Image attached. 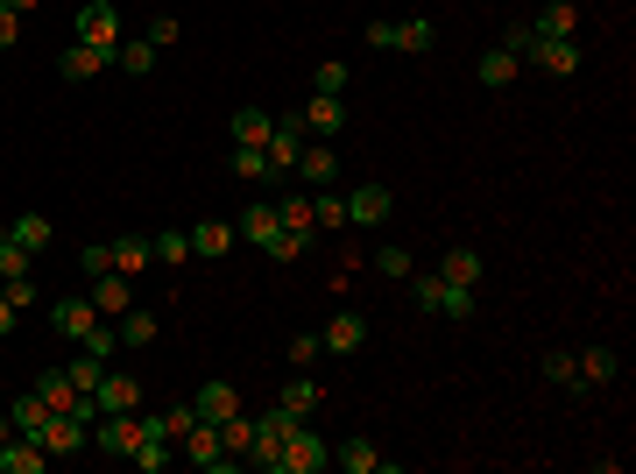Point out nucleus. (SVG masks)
Wrapping results in <instances>:
<instances>
[{"instance_id":"nucleus-1","label":"nucleus","mask_w":636,"mask_h":474,"mask_svg":"<svg viewBox=\"0 0 636 474\" xmlns=\"http://www.w3.org/2000/svg\"><path fill=\"white\" fill-rule=\"evenodd\" d=\"M326 467H332V447L311 432V418H305L291 439H283V461H276V474H326Z\"/></svg>"},{"instance_id":"nucleus-2","label":"nucleus","mask_w":636,"mask_h":474,"mask_svg":"<svg viewBox=\"0 0 636 474\" xmlns=\"http://www.w3.org/2000/svg\"><path fill=\"white\" fill-rule=\"evenodd\" d=\"M79 43H93V50H106V57L128 43V28H120V8H114V0H85V8H79Z\"/></svg>"},{"instance_id":"nucleus-3","label":"nucleus","mask_w":636,"mask_h":474,"mask_svg":"<svg viewBox=\"0 0 636 474\" xmlns=\"http://www.w3.org/2000/svg\"><path fill=\"white\" fill-rule=\"evenodd\" d=\"M305 121H297V114H283V121L276 128H269V142H262V156H269V170H276V177H291L297 170V156H305Z\"/></svg>"},{"instance_id":"nucleus-4","label":"nucleus","mask_w":636,"mask_h":474,"mask_svg":"<svg viewBox=\"0 0 636 474\" xmlns=\"http://www.w3.org/2000/svg\"><path fill=\"white\" fill-rule=\"evenodd\" d=\"M134 439H142V418H134V411H99L93 418V447L99 453H120V461H128Z\"/></svg>"},{"instance_id":"nucleus-5","label":"nucleus","mask_w":636,"mask_h":474,"mask_svg":"<svg viewBox=\"0 0 636 474\" xmlns=\"http://www.w3.org/2000/svg\"><path fill=\"white\" fill-rule=\"evenodd\" d=\"M240 411V390L226 376H212V382H199V390H191V418L199 425H226Z\"/></svg>"},{"instance_id":"nucleus-6","label":"nucleus","mask_w":636,"mask_h":474,"mask_svg":"<svg viewBox=\"0 0 636 474\" xmlns=\"http://www.w3.org/2000/svg\"><path fill=\"white\" fill-rule=\"evenodd\" d=\"M530 64L538 71H552V79H573V71H580V50H573V36H530Z\"/></svg>"},{"instance_id":"nucleus-7","label":"nucleus","mask_w":636,"mask_h":474,"mask_svg":"<svg viewBox=\"0 0 636 474\" xmlns=\"http://www.w3.org/2000/svg\"><path fill=\"white\" fill-rule=\"evenodd\" d=\"M389 213H397L389 185H354V191H346V220H354V227H382Z\"/></svg>"},{"instance_id":"nucleus-8","label":"nucleus","mask_w":636,"mask_h":474,"mask_svg":"<svg viewBox=\"0 0 636 474\" xmlns=\"http://www.w3.org/2000/svg\"><path fill=\"white\" fill-rule=\"evenodd\" d=\"M93 325H99L93 298H50V333H57V340H85Z\"/></svg>"},{"instance_id":"nucleus-9","label":"nucleus","mask_w":636,"mask_h":474,"mask_svg":"<svg viewBox=\"0 0 636 474\" xmlns=\"http://www.w3.org/2000/svg\"><path fill=\"white\" fill-rule=\"evenodd\" d=\"M177 447H185V461H191V467H205V474H220L226 461H234V453L220 447V425H191V432L177 439Z\"/></svg>"},{"instance_id":"nucleus-10","label":"nucleus","mask_w":636,"mask_h":474,"mask_svg":"<svg viewBox=\"0 0 636 474\" xmlns=\"http://www.w3.org/2000/svg\"><path fill=\"white\" fill-rule=\"evenodd\" d=\"M332 461H340L346 474H397V461H389L375 439H340V447H332Z\"/></svg>"},{"instance_id":"nucleus-11","label":"nucleus","mask_w":636,"mask_h":474,"mask_svg":"<svg viewBox=\"0 0 636 474\" xmlns=\"http://www.w3.org/2000/svg\"><path fill=\"white\" fill-rule=\"evenodd\" d=\"M297 121H305V135H311V142H326V135H340V121H346V107H340V93H311V99H305V114H297Z\"/></svg>"},{"instance_id":"nucleus-12","label":"nucleus","mask_w":636,"mask_h":474,"mask_svg":"<svg viewBox=\"0 0 636 474\" xmlns=\"http://www.w3.org/2000/svg\"><path fill=\"white\" fill-rule=\"evenodd\" d=\"M85 298H93V312H99V319H120V312L134 305V284H128L120 270H106V276H93V291H85Z\"/></svg>"},{"instance_id":"nucleus-13","label":"nucleus","mask_w":636,"mask_h":474,"mask_svg":"<svg viewBox=\"0 0 636 474\" xmlns=\"http://www.w3.org/2000/svg\"><path fill=\"white\" fill-rule=\"evenodd\" d=\"M106 64H114V57H106V50H93V43H79V36H71V50L57 57V71H64V85H85V79H99Z\"/></svg>"},{"instance_id":"nucleus-14","label":"nucleus","mask_w":636,"mask_h":474,"mask_svg":"<svg viewBox=\"0 0 636 474\" xmlns=\"http://www.w3.org/2000/svg\"><path fill=\"white\" fill-rule=\"evenodd\" d=\"M318 340H326V354H361V347H368V319H361V312H332V325Z\"/></svg>"},{"instance_id":"nucleus-15","label":"nucleus","mask_w":636,"mask_h":474,"mask_svg":"<svg viewBox=\"0 0 636 474\" xmlns=\"http://www.w3.org/2000/svg\"><path fill=\"white\" fill-rule=\"evenodd\" d=\"M234 241H240L234 220H199V227H191V256H199V262H220Z\"/></svg>"},{"instance_id":"nucleus-16","label":"nucleus","mask_w":636,"mask_h":474,"mask_svg":"<svg viewBox=\"0 0 636 474\" xmlns=\"http://www.w3.org/2000/svg\"><path fill=\"white\" fill-rule=\"evenodd\" d=\"M93 404H99V411H142V382H134V376H114V368H106L99 390H93Z\"/></svg>"},{"instance_id":"nucleus-17","label":"nucleus","mask_w":636,"mask_h":474,"mask_svg":"<svg viewBox=\"0 0 636 474\" xmlns=\"http://www.w3.org/2000/svg\"><path fill=\"white\" fill-rule=\"evenodd\" d=\"M291 177H305V185L318 191V185H340V156L326 150V142H305V156H297V170Z\"/></svg>"},{"instance_id":"nucleus-18","label":"nucleus","mask_w":636,"mask_h":474,"mask_svg":"<svg viewBox=\"0 0 636 474\" xmlns=\"http://www.w3.org/2000/svg\"><path fill=\"white\" fill-rule=\"evenodd\" d=\"M43 467H50V453H43L36 439H22V432H14L8 447H0V474H43Z\"/></svg>"},{"instance_id":"nucleus-19","label":"nucleus","mask_w":636,"mask_h":474,"mask_svg":"<svg viewBox=\"0 0 636 474\" xmlns=\"http://www.w3.org/2000/svg\"><path fill=\"white\" fill-rule=\"evenodd\" d=\"M438 276H446V284H467V291H474L481 276H488V262H481V248H446Z\"/></svg>"},{"instance_id":"nucleus-20","label":"nucleus","mask_w":636,"mask_h":474,"mask_svg":"<svg viewBox=\"0 0 636 474\" xmlns=\"http://www.w3.org/2000/svg\"><path fill=\"white\" fill-rule=\"evenodd\" d=\"M523 28L530 36H573V28H580V8H573V0H552V8H538Z\"/></svg>"},{"instance_id":"nucleus-21","label":"nucleus","mask_w":636,"mask_h":474,"mask_svg":"<svg viewBox=\"0 0 636 474\" xmlns=\"http://www.w3.org/2000/svg\"><path fill=\"white\" fill-rule=\"evenodd\" d=\"M517 64H523V57H517V50H503V43H495V50H481V64H474V79H481V85H488V93H503V85H509V79H517Z\"/></svg>"},{"instance_id":"nucleus-22","label":"nucleus","mask_w":636,"mask_h":474,"mask_svg":"<svg viewBox=\"0 0 636 474\" xmlns=\"http://www.w3.org/2000/svg\"><path fill=\"white\" fill-rule=\"evenodd\" d=\"M234 234H240V241H255V248H269V241H276V234H283L276 205H248V213L234 220Z\"/></svg>"},{"instance_id":"nucleus-23","label":"nucleus","mask_w":636,"mask_h":474,"mask_svg":"<svg viewBox=\"0 0 636 474\" xmlns=\"http://www.w3.org/2000/svg\"><path fill=\"white\" fill-rule=\"evenodd\" d=\"M615 376H623V362H615V347H587V354H580V390H609Z\"/></svg>"},{"instance_id":"nucleus-24","label":"nucleus","mask_w":636,"mask_h":474,"mask_svg":"<svg viewBox=\"0 0 636 474\" xmlns=\"http://www.w3.org/2000/svg\"><path fill=\"white\" fill-rule=\"evenodd\" d=\"M156 43H149V36H128V43H120V50H114V64L120 71H128V79H149V71H156Z\"/></svg>"},{"instance_id":"nucleus-25","label":"nucleus","mask_w":636,"mask_h":474,"mask_svg":"<svg viewBox=\"0 0 636 474\" xmlns=\"http://www.w3.org/2000/svg\"><path fill=\"white\" fill-rule=\"evenodd\" d=\"M106 248H114V270L120 276H142L149 262H156V256H149V234H120V241H106Z\"/></svg>"},{"instance_id":"nucleus-26","label":"nucleus","mask_w":636,"mask_h":474,"mask_svg":"<svg viewBox=\"0 0 636 474\" xmlns=\"http://www.w3.org/2000/svg\"><path fill=\"white\" fill-rule=\"evenodd\" d=\"M311 220H318V227H332V234H340V227H354V220H346V191L318 185V191H311Z\"/></svg>"},{"instance_id":"nucleus-27","label":"nucleus","mask_w":636,"mask_h":474,"mask_svg":"<svg viewBox=\"0 0 636 474\" xmlns=\"http://www.w3.org/2000/svg\"><path fill=\"white\" fill-rule=\"evenodd\" d=\"M43 418H50V404H43L36 390H28V396H14V404H8V425H14L22 439H36V432H43Z\"/></svg>"},{"instance_id":"nucleus-28","label":"nucleus","mask_w":636,"mask_h":474,"mask_svg":"<svg viewBox=\"0 0 636 474\" xmlns=\"http://www.w3.org/2000/svg\"><path fill=\"white\" fill-rule=\"evenodd\" d=\"M269 128H276V121H269L262 107H240V114H234V150H262Z\"/></svg>"},{"instance_id":"nucleus-29","label":"nucleus","mask_w":636,"mask_h":474,"mask_svg":"<svg viewBox=\"0 0 636 474\" xmlns=\"http://www.w3.org/2000/svg\"><path fill=\"white\" fill-rule=\"evenodd\" d=\"M276 220H283V227H291V234H297V241H305V248H311V234H318V220H311V199H305V191H291V199H283V205H276Z\"/></svg>"},{"instance_id":"nucleus-30","label":"nucleus","mask_w":636,"mask_h":474,"mask_svg":"<svg viewBox=\"0 0 636 474\" xmlns=\"http://www.w3.org/2000/svg\"><path fill=\"white\" fill-rule=\"evenodd\" d=\"M156 312H134V305H128V312H120L114 319V333H120V347H149V340H156Z\"/></svg>"},{"instance_id":"nucleus-31","label":"nucleus","mask_w":636,"mask_h":474,"mask_svg":"<svg viewBox=\"0 0 636 474\" xmlns=\"http://www.w3.org/2000/svg\"><path fill=\"white\" fill-rule=\"evenodd\" d=\"M544 382H552V390H580V354L552 347V354H544Z\"/></svg>"},{"instance_id":"nucleus-32","label":"nucleus","mask_w":636,"mask_h":474,"mask_svg":"<svg viewBox=\"0 0 636 474\" xmlns=\"http://www.w3.org/2000/svg\"><path fill=\"white\" fill-rule=\"evenodd\" d=\"M403 284H411V305H417V312H432L438 319V298H446V276H424V270H411V276H403Z\"/></svg>"},{"instance_id":"nucleus-33","label":"nucleus","mask_w":636,"mask_h":474,"mask_svg":"<svg viewBox=\"0 0 636 474\" xmlns=\"http://www.w3.org/2000/svg\"><path fill=\"white\" fill-rule=\"evenodd\" d=\"M438 43V22H424V14H411V22H397V50H411V57H424Z\"/></svg>"},{"instance_id":"nucleus-34","label":"nucleus","mask_w":636,"mask_h":474,"mask_svg":"<svg viewBox=\"0 0 636 474\" xmlns=\"http://www.w3.org/2000/svg\"><path fill=\"white\" fill-rule=\"evenodd\" d=\"M8 234L28 248V256H43V248H50V220H43V213H22V220H8Z\"/></svg>"},{"instance_id":"nucleus-35","label":"nucleus","mask_w":636,"mask_h":474,"mask_svg":"<svg viewBox=\"0 0 636 474\" xmlns=\"http://www.w3.org/2000/svg\"><path fill=\"white\" fill-rule=\"evenodd\" d=\"M149 256H156V262H170V270H177V262H191V234H177V227L149 234Z\"/></svg>"},{"instance_id":"nucleus-36","label":"nucleus","mask_w":636,"mask_h":474,"mask_svg":"<svg viewBox=\"0 0 636 474\" xmlns=\"http://www.w3.org/2000/svg\"><path fill=\"white\" fill-rule=\"evenodd\" d=\"M64 376H71V382H79V390H85V396H93V390H99V376H106V362H99V354H93V347H79V354H71V362H64Z\"/></svg>"},{"instance_id":"nucleus-37","label":"nucleus","mask_w":636,"mask_h":474,"mask_svg":"<svg viewBox=\"0 0 636 474\" xmlns=\"http://www.w3.org/2000/svg\"><path fill=\"white\" fill-rule=\"evenodd\" d=\"M14 276H36V256L8 234V241H0V284H14Z\"/></svg>"},{"instance_id":"nucleus-38","label":"nucleus","mask_w":636,"mask_h":474,"mask_svg":"<svg viewBox=\"0 0 636 474\" xmlns=\"http://www.w3.org/2000/svg\"><path fill=\"white\" fill-rule=\"evenodd\" d=\"M283 404H291V411H297V418H311V411H318V404H326V390H318V382H311V376H297V382H291V390H283Z\"/></svg>"},{"instance_id":"nucleus-39","label":"nucleus","mask_w":636,"mask_h":474,"mask_svg":"<svg viewBox=\"0 0 636 474\" xmlns=\"http://www.w3.org/2000/svg\"><path fill=\"white\" fill-rule=\"evenodd\" d=\"M220 447H226V453H234V461H240V453L255 447V418H240V411H234V418L220 425Z\"/></svg>"},{"instance_id":"nucleus-40","label":"nucleus","mask_w":636,"mask_h":474,"mask_svg":"<svg viewBox=\"0 0 636 474\" xmlns=\"http://www.w3.org/2000/svg\"><path fill=\"white\" fill-rule=\"evenodd\" d=\"M318 354H326V340H318V333H291V340H283V362H291V368H311Z\"/></svg>"},{"instance_id":"nucleus-41","label":"nucleus","mask_w":636,"mask_h":474,"mask_svg":"<svg viewBox=\"0 0 636 474\" xmlns=\"http://www.w3.org/2000/svg\"><path fill=\"white\" fill-rule=\"evenodd\" d=\"M226 170H234V177H255V185H262V177H276L262 150H234V156H226Z\"/></svg>"},{"instance_id":"nucleus-42","label":"nucleus","mask_w":636,"mask_h":474,"mask_svg":"<svg viewBox=\"0 0 636 474\" xmlns=\"http://www.w3.org/2000/svg\"><path fill=\"white\" fill-rule=\"evenodd\" d=\"M438 319H474V291H467V284H446V298H438Z\"/></svg>"},{"instance_id":"nucleus-43","label":"nucleus","mask_w":636,"mask_h":474,"mask_svg":"<svg viewBox=\"0 0 636 474\" xmlns=\"http://www.w3.org/2000/svg\"><path fill=\"white\" fill-rule=\"evenodd\" d=\"M149 43H156V50H177V36H185V28H177V14H149V28H142Z\"/></svg>"},{"instance_id":"nucleus-44","label":"nucleus","mask_w":636,"mask_h":474,"mask_svg":"<svg viewBox=\"0 0 636 474\" xmlns=\"http://www.w3.org/2000/svg\"><path fill=\"white\" fill-rule=\"evenodd\" d=\"M375 270H382V276H397V284H403V276H411L417 262H411V248H397V241H389L382 256H375Z\"/></svg>"},{"instance_id":"nucleus-45","label":"nucleus","mask_w":636,"mask_h":474,"mask_svg":"<svg viewBox=\"0 0 636 474\" xmlns=\"http://www.w3.org/2000/svg\"><path fill=\"white\" fill-rule=\"evenodd\" d=\"M79 347H93V354H99V362H114V347H120V333H114V319H99V325H93V333H85V340H79Z\"/></svg>"},{"instance_id":"nucleus-46","label":"nucleus","mask_w":636,"mask_h":474,"mask_svg":"<svg viewBox=\"0 0 636 474\" xmlns=\"http://www.w3.org/2000/svg\"><path fill=\"white\" fill-rule=\"evenodd\" d=\"M311 93H346V64H340V57H326V64H318Z\"/></svg>"},{"instance_id":"nucleus-47","label":"nucleus","mask_w":636,"mask_h":474,"mask_svg":"<svg viewBox=\"0 0 636 474\" xmlns=\"http://www.w3.org/2000/svg\"><path fill=\"white\" fill-rule=\"evenodd\" d=\"M79 270H85V276H106V270H114V248H106V241L79 248Z\"/></svg>"},{"instance_id":"nucleus-48","label":"nucleus","mask_w":636,"mask_h":474,"mask_svg":"<svg viewBox=\"0 0 636 474\" xmlns=\"http://www.w3.org/2000/svg\"><path fill=\"white\" fill-rule=\"evenodd\" d=\"M191 425H199V418H191V404H170V411H163V432H170V439H185Z\"/></svg>"},{"instance_id":"nucleus-49","label":"nucleus","mask_w":636,"mask_h":474,"mask_svg":"<svg viewBox=\"0 0 636 474\" xmlns=\"http://www.w3.org/2000/svg\"><path fill=\"white\" fill-rule=\"evenodd\" d=\"M14 43H22V14L0 8V50H14Z\"/></svg>"},{"instance_id":"nucleus-50","label":"nucleus","mask_w":636,"mask_h":474,"mask_svg":"<svg viewBox=\"0 0 636 474\" xmlns=\"http://www.w3.org/2000/svg\"><path fill=\"white\" fill-rule=\"evenodd\" d=\"M0 291H8V298L22 305V312H28V305H36V276H14V284H0Z\"/></svg>"},{"instance_id":"nucleus-51","label":"nucleus","mask_w":636,"mask_h":474,"mask_svg":"<svg viewBox=\"0 0 636 474\" xmlns=\"http://www.w3.org/2000/svg\"><path fill=\"white\" fill-rule=\"evenodd\" d=\"M368 43L375 50H397V22H368Z\"/></svg>"},{"instance_id":"nucleus-52","label":"nucleus","mask_w":636,"mask_h":474,"mask_svg":"<svg viewBox=\"0 0 636 474\" xmlns=\"http://www.w3.org/2000/svg\"><path fill=\"white\" fill-rule=\"evenodd\" d=\"M14 319H22V305H14L8 291H0V333H14Z\"/></svg>"},{"instance_id":"nucleus-53","label":"nucleus","mask_w":636,"mask_h":474,"mask_svg":"<svg viewBox=\"0 0 636 474\" xmlns=\"http://www.w3.org/2000/svg\"><path fill=\"white\" fill-rule=\"evenodd\" d=\"M8 439H14V425H8V411H0V447H8Z\"/></svg>"},{"instance_id":"nucleus-54","label":"nucleus","mask_w":636,"mask_h":474,"mask_svg":"<svg viewBox=\"0 0 636 474\" xmlns=\"http://www.w3.org/2000/svg\"><path fill=\"white\" fill-rule=\"evenodd\" d=\"M0 8H14V14H28V8H36V0H0Z\"/></svg>"},{"instance_id":"nucleus-55","label":"nucleus","mask_w":636,"mask_h":474,"mask_svg":"<svg viewBox=\"0 0 636 474\" xmlns=\"http://www.w3.org/2000/svg\"><path fill=\"white\" fill-rule=\"evenodd\" d=\"M0 241H8V227H0Z\"/></svg>"},{"instance_id":"nucleus-56","label":"nucleus","mask_w":636,"mask_h":474,"mask_svg":"<svg viewBox=\"0 0 636 474\" xmlns=\"http://www.w3.org/2000/svg\"><path fill=\"white\" fill-rule=\"evenodd\" d=\"M0 396H8V390H0ZM0 411H8V404H0Z\"/></svg>"}]
</instances>
